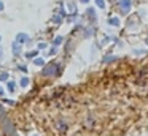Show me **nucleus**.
<instances>
[{"label": "nucleus", "mask_w": 148, "mask_h": 136, "mask_svg": "<svg viewBox=\"0 0 148 136\" xmlns=\"http://www.w3.org/2000/svg\"><path fill=\"white\" fill-rule=\"evenodd\" d=\"M62 41H64V37H61V35H58V37H56L54 40H53V46H54V47H58L59 44L62 43Z\"/></svg>", "instance_id": "obj_6"}, {"label": "nucleus", "mask_w": 148, "mask_h": 136, "mask_svg": "<svg viewBox=\"0 0 148 136\" xmlns=\"http://www.w3.org/2000/svg\"><path fill=\"white\" fill-rule=\"evenodd\" d=\"M59 68H61V66H59V63H48V65L45 66V68H43V71H42V74L45 76V78H49V76H56L59 73Z\"/></svg>", "instance_id": "obj_1"}, {"label": "nucleus", "mask_w": 148, "mask_h": 136, "mask_svg": "<svg viewBox=\"0 0 148 136\" xmlns=\"http://www.w3.org/2000/svg\"><path fill=\"white\" fill-rule=\"evenodd\" d=\"M32 136H38V135H32Z\"/></svg>", "instance_id": "obj_25"}, {"label": "nucleus", "mask_w": 148, "mask_h": 136, "mask_svg": "<svg viewBox=\"0 0 148 136\" xmlns=\"http://www.w3.org/2000/svg\"><path fill=\"white\" fill-rule=\"evenodd\" d=\"M80 2H83V3H88V2H89V0H80Z\"/></svg>", "instance_id": "obj_24"}, {"label": "nucleus", "mask_w": 148, "mask_h": 136, "mask_svg": "<svg viewBox=\"0 0 148 136\" xmlns=\"http://www.w3.org/2000/svg\"><path fill=\"white\" fill-rule=\"evenodd\" d=\"M11 52H13V55H21V52H23V44H19V43H16L14 41L13 44H11Z\"/></svg>", "instance_id": "obj_3"}, {"label": "nucleus", "mask_w": 148, "mask_h": 136, "mask_svg": "<svg viewBox=\"0 0 148 136\" xmlns=\"http://www.w3.org/2000/svg\"><path fill=\"white\" fill-rule=\"evenodd\" d=\"M18 68H19V71H27V68L24 65H18Z\"/></svg>", "instance_id": "obj_18"}, {"label": "nucleus", "mask_w": 148, "mask_h": 136, "mask_svg": "<svg viewBox=\"0 0 148 136\" xmlns=\"http://www.w3.org/2000/svg\"><path fill=\"white\" fill-rule=\"evenodd\" d=\"M29 82H30V79L27 78V76H23V78H21V81H19V85H21V87H27V85H29Z\"/></svg>", "instance_id": "obj_7"}, {"label": "nucleus", "mask_w": 148, "mask_h": 136, "mask_svg": "<svg viewBox=\"0 0 148 136\" xmlns=\"http://www.w3.org/2000/svg\"><path fill=\"white\" fill-rule=\"evenodd\" d=\"M3 8H5V5H3V2L0 0V11H3Z\"/></svg>", "instance_id": "obj_20"}, {"label": "nucleus", "mask_w": 148, "mask_h": 136, "mask_svg": "<svg viewBox=\"0 0 148 136\" xmlns=\"http://www.w3.org/2000/svg\"><path fill=\"white\" fill-rule=\"evenodd\" d=\"M3 57V51H2V46H0V59Z\"/></svg>", "instance_id": "obj_23"}, {"label": "nucleus", "mask_w": 148, "mask_h": 136, "mask_svg": "<svg viewBox=\"0 0 148 136\" xmlns=\"http://www.w3.org/2000/svg\"><path fill=\"white\" fill-rule=\"evenodd\" d=\"M59 128H61V130H65V123H59Z\"/></svg>", "instance_id": "obj_22"}, {"label": "nucleus", "mask_w": 148, "mask_h": 136, "mask_svg": "<svg viewBox=\"0 0 148 136\" xmlns=\"http://www.w3.org/2000/svg\"><path fill=\"white\" fill-rule=\"evenodd\" d=\"M116 57L115 55H107L105 59H103V63H108V62H112V60H115Z\"/></svg>", "instance_id": "obj_15"}, {"label": "nucleus", "mask_w": 148, "mask_h": 136, "mask_svg": "<svg viewBox=\"0 0 148 136\" xmlns=\"http://www.w3.org/2000/svg\"><path fill=\"white\" fill-rule=\"evenodd\" d=\"M56 52H58V47H54V46H53V47H51V51H49V54H51V55H54Z\"/></svg>", "instance_id": "obj_17"}, {"label": "nucleus", "mask_w": 148, "mask_h": 136, "mask_svg": "<svg viewBox=\"0 0 148 136\" xmlns=\"http://www.w3.org/2000/svg\"><path fill=\"white\" fill-rule=\"evenodd\" d=\"M8 78H10V74H8L7 71H5V73H0V82H5V81H8Z\"/></svg>", "instance_id": "obj_11"}, {"label": "nucleus", "mask_w": 148, "mask_h": 136, "mask_svg": "<svg viewBox=\"0 0 148 136\" xmlns=\"http://www.w3.org/2000/svg\"><path fill=\"white\" fill-rule=\"evenodd\" d=\"M0 41H2V37H0Z\"/></svg>", "instance_id": "obj_26"}, {"label": "nucleus", "mask_w": 148, "mask_h": 136, "mask_svg": "<svg viewBox=\"0 0 148 136\" xmlns=\"http://www.w3.org/2000/svg\"><path fill=\"white\" fill-rule=\"evenodd\" d=\"M3 95H5V90H3V87L0 85V97H3Z\"/></svg>", "instance_id": "obj_19"}, {"label": "nucleus", "mask_w": 148, "mask_h": 136, "mask_svg": "<svg viewBox=\"0 0 148 136\" xmlns=\"http://www.w3.org/2000/svg\"><path fill=\"white\" fill-rule=\"evenodd\" d=\"M37 47H38V51H45V49H48V44L46 43H38Z\"/></svg>", "instance_id": "obj_14"}, {"label": "nucleus", "mask_w": 148, "mask_h": 136, "mask_svg": "<svg viewBox=\"0 0 148 136\" xmlns=\"http://www.w3.org/2000/svg\"><path fill=\"white\" fill-rule=\"evenodd\" d=\"M7 89H8V92H14V89H16V82H14V81H8L7 82Z\"/></svg>", "instance_id": "obj_8"}, {"label": "nucleus", "mask_w": 148, "mask_h": 136, "mask_svg": "<svg viewBox=\"0 0 148 136\" xmlns=\"http://www.w3.org/2000/svg\"><path fill=\"white\" fill-rule=\"evenodd\" d=\"M37 57V51H29V52H26V59H35Z\"/></svg>", "instance_id": "obj_10"}, {"label": "nucleus", "mask_w": 148, "mask_h": 136, "mask_svg": "<svg viewBox=\"0 0 148 136\" xmlns=\"http://www.w3.org/2000/svg\"><path fill=\"white\" fill-rule=\"evenodd\" d=\"M86 14L91 18V21H96V18H97V16H96V11H94L92 8H88V13H86Z\"/></svg>", "instance_id": "obj_9"}, {"label": "nucleus", "mask_w": 148, "mask_h": 136, "mask_svg": "<svg viewBox=\"0 0 148 136\" xmlns=\"http://www.w3.org/2000/svg\"><path fill=\"white\" fill-rule=\"evenodd\" d=\"M108 24H110V25H115V27H116V25H119V19H118V18H110Z\"/></svg>", "instance_id": "obj_12"}, {"label": "nucleus", "mask_w": 148, "mask_h": 136, "mask_svg": "<svg viewBox=\"0 0 148 136\" xmlns=\"http://www.w3.org/2000/svg\"><path fill=\"white\" fill-rule=\"evenodd\" d=\"M53 22H54L56 25H59L62 22V16L61 14H58V16H54V18H53Z\"/></svg>", "instance_id": "obj_13"}, {"label": "nucleus", "mask_w": 148, "mask_h": 136, "mask_svg": "<svg viewBox=\"0 0 148 136\" xmlns=\"http://www.w3.org/2000/svg\"><path fill=\"white\" fill-rule=\"evenodd\" d=\"M16 43H19V44H24V43H32V40H30V37L27 33H24V32H21V33H18L16 35Z\"/></svg>", "instance_id": "obj_2"}, {"label": "nucleus", "mask_w": 148, "mask_h": 136, "mask_svg": "<svg viewBox=\"0 0 148 136\" xmlns=\"http://www.w3.org/2000/svg\"><path fill=\"white\" fill-rule=\"evenodd\" d=\"M119 8H121V13H127L131 9V0H121L119 2Z\"/></svg>", "instance_id": "obj_4"}, {"label": "nucleus", "mask_w": 148, "mask_h": 136, "mask_svg": "<svg viewBox=\"0 0 148 136\" xmlns=\"http://www.w3.org/2000/svg\"><path fill=\"white\" fill-rule=\"evenodd\" d=\"M96 3H97L99 8H105V2H103V0H96Z\"/></svg>", "instance_id": "obj_16"}, {"label": "nucleus", "mask_w": 148, "mask_h": 136, "mask_svg": "<svg viewBox=\"0 0 148 136\" xmlns=\"http://www.w3.org/2000/svg\"><path fill=\"white\" fill-rule=\"evenodd\" d=\"M3 101H5L7 104H14V101H11V100H3Z\"/></svg>", "instance_id": "obj_21"}, {"label": "nucleus", "mask_w": 148, "mask_h": 136, "mask_svg": "<svg viewBox=\"0 0 148 136\" xmlns=\"http://www.w3.org/2000/svg\"><path fill=\"white\" fill-rule=\"evenodd\" d=\"M34 65L45 66V59H43V57H35V59H34Z\"/></svg>", "instance_id": "obj_5"}]
</instances>
